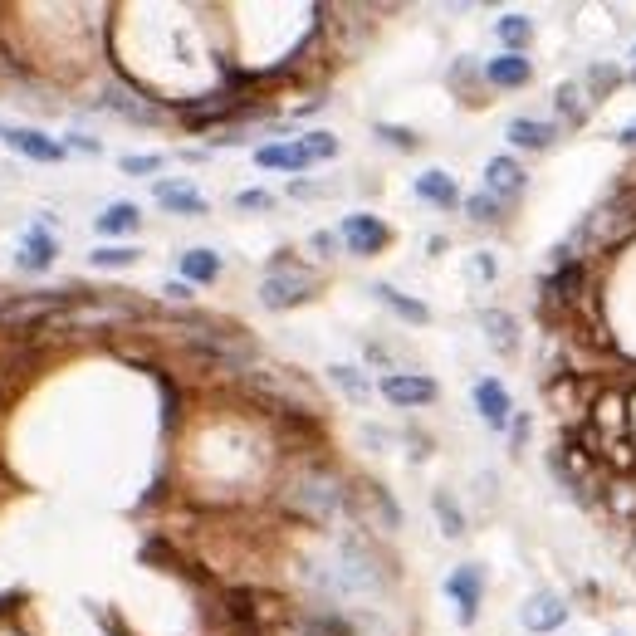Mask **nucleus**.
<instances>
[{
  "instance_id": "17",
  "label": "nucleus",
  "mask_w": 636,
  "mask_h": 636,
  "mask_svg": "<svg viewBox=\"0 0 636 636\" xmlns=\"http://www.w3.org/2000/svg\"><path fill=\"white\" fill-rule=\"evenodd\" d=\"M157 201H162L167 211H177V216H206V201L182 182H157Z\"/></svg>"
},
{
  "instance_id": "22",
  "label": "nucleus",
  "mask_w": 636,
  "mask_h": 636,
  "mask_svg": "<svg viewBox=\"0 0 636 636\" xmlns=\"http://www.w3.org/2000/svg\"><path fill=\"white\" fill-rule=\"evenodd\" d=\"M372 294H377V299H382V304H387L392 314L407 318V323H426V318H431V314H426V304H416V299H407V294H397L392 284H377Z\"/></svg>"
},
{
  "instance_id": "27",
  "label": "nucleus",
  "mask_w": 636,
  "mask_h": 636,
  "mask_svg": "<svg viewBox=\"0 0 636 636\" xmlns=\"http://www.w3.org/2000/svg\"><path fill=\"white\" fill-rule=\"evenodd\" d=\"M103 103H108L113 113H123V118H137V123H152V118H157L152 108H142V103H133V98H128L123 89H113L108 98H103Z\"/></svg>"
},
{
  "instance_id": "28",
  "label": "nucleus",
  "mask_w": 636,
  "mask_h": 636,
  "mask_svg": "<svg viewBox=\"0 0 636 636\" xmlns=\"http://www.w3.org/2000/svg\"><path fill=\"white\" fill-rule=\"evenodd\" d=\"M436 519H441V529H446L451 539L465 534V519H460V509L451 504V495H436Z\"/></svg>"
},
{
  "instance_id": "30",
  "label": "nucleus",
  "mask_w": 636,
  "mask_h": 636,
  "mask_svg": "<svg viewBox=\"0 0 636 636\" xmlns=\"http://www.w3.org/2000/svg\"><path fill=\"white\" fill-rule=\"evenodd\" d=\"M304 147L314 152V162H323V157H338V137H333V133H309V137H304Z\"/></svg>"
},
{
  "instance_id": "15",
  "label": "nucleus",
  "mask_w": 636,
  "mask_h": 636,
  "mask_svg": "<svg viewBox=\"0 0 636 636\" xmlns=\"http://www.w3.org/2000/svg\"><path fill=\"white\" fill-rule=\"evenodd\" d=\"M54 250H59V245H54V235H49L45 226H35L30 235H25V245H20L15 265H20V270H49V265H54Z\"/></svg>"
},
{
  "instance_id": "1",
  "label": "nucleus",
  "mask_w": 636,
  "mask_h": 636,
  "mask_svg": "<svg viewBox=\"0 0 636 636\" xmlns=\"http://www.w3.org/2000/svg\"><path fill=\"white\" fill-rule=\"evenodd\" d=\"M289 504H294L304 519H333V514L343 509V490H338V480H333L328 470H304V475H294V485H289Z\"/></svg>"
},
{
  "instance_id": "14",
  "label": "nucleus",
  "mask_w": 636,
  "mask_h": 636,
  "mask_svg": "<svg viewBox=\"0 0 636 636\" xmlns=\"http://www.w3.org/2000/svg\"><path fill=\"white\" fill-rule=\"evenodd\" d=\"M5 142H10L15 152L35 157V162H59V157H64V142H54V137L35 133V128H15V133H5Z\"/></svg>"
},
{
  "instance_id": "33",
  "label": "nucleus",
  "mask_w": 636,
  "mask_h": 636,
  "mask_svg": "<svg viewBox=\"0 0 636 636\" xmlns=\"http://www.w3.org/2000/svg\"><path fill=\"white\" fill-rule=\"evenodd\" d=\"M377 133L387 137V142H392V147H416V137H411L407 128H387V123H382V128H377Z\"/></svg>"
},
{
  "instance_id": "11",
  "label": "nucleus",
  "mask_w": 636,
  "mask_h": 636,
  "mask_svg": "<svg viewBox=\"0 0 636 636\" xmlns=\"http://www.w3.org/2000/svg\"><path fill=\"white\" fill-rule=\"evenodd\" d=\"M485 79H490L495 89H519V84H529V79H534V64L514 49V54H500V59H490V64H485Z\"/></svg>"
},
{
  "instance_id": "34",
  "label": "nucleus",
  "mask_w": 636,
  "mask_h": 636,
  "mask_svg": "<svg viewBox=\"0 0 636 636\" xmlns=\"http://www.w3.org/2000/svg\"><path fill=\"white\" fill-rule=\"evenodd\" d=\"M470 274H475V279H495V260H490V255H475V260H470Z\"/></svg>"
},
{
  "instance_id": "10",
  "label": "nucleus",
  "mask_w": 636,
  "mask_h": 636,
  "mask_svg": "<svg viewBox=\"0 0 636 636\" xmlns=\"http://www.w3.org/2000/svg\"><path fill=\"white\" fill-rule=\"evenodd\" d=\"M475 407H480V416H485V426H495V431H504L509 426V392H504L495 377H485V382H475Z\"/></svg>"
},
{
  "instance_id": "24",
  "label": "nucleus",
  "mask_w": 636,
  "mask_h": 636,
  "mask_svg": "<svg viewBox=\"0 0 636 636\" xmlns=\"http://www.w3.org/2000/svg\"><path fill=\"white\" fill-rule=\"evenodd\" d=\"M328 377H333V382H338V387H343L353 402H367V397H372V387H367V377L358 372V367H343V363H338V367H328Z\"/></svg>"
},
{
  "instance_id": "12",
  "label": "nucleus",
  "mask_w": 636,
  "mask_h": 636,
  "mask_svg": "<svg viewBox=\"0 0 636 636\" xmlns=\"http://www.w3.org/2000/svg\"><path fill=\"white\" fill-rule=\"evenodd\" d=\"M255 162L260 167H279V172H304L309 162H314V152L304 147V137L299 142H274V147H260L255 152Z\"/></svg>"
},
{
  "instance_id": "21",
  "label": "nucleus",
  "mask_w": 636,
  "mask_h": 636,
  "mask_svg": "<svg viewBox=\"0 0 636 636\" xmlns=\"http://www.w3.org/2000/svg\"><path fill=\"white\" fill-rule=\"evenodd\" d=\"M182 274L186 279H196V284H211V279L221 274V255H216V250H186Z\"/></svg>"
},
{
  "instance_id": "13",
  "label": "nucleus",
  "mask_w": 636,
  "mask_h": 636,
  "mask_svg": "<svg viewBox=\"0 0 636 636\" xmlns=\"http://www.w3.org/2000/svg\"><path fill=\"white\" fill-rule=\"evenodd\" d=\"M592 103H597V98H592V89L583 84V79H563L558 93H553V108H558L568 123H583V118L592 113Z\"/></svg>"
},
{
  "instance_id": "29",
  "label": "nucleus",
  "mask_w": 636,
  "mask_h": 636,
  "mask_svg": "<svg viewBox=\"0 0 636 636\" xmlns=\"http://www.w3.org/2000/svg\"><path fill=\"white\" fill-rule=\"evenodd\" d=\"M465 211H470V221H495V216H500V201H495L490 191H480V196L465 201Z\"/></svg>"
},
{
  "instance_id": "25",
  "label": "nucleus",
  "mask_w": 636,
  "mask_h": 636,
  "mask_svg": "<svg viewBox=\"0 0 636 636\" xmlns=\"http://www.w3.org/2000/svg\"><path fill=\"white\" fill-rule=\"evenodd\" d=\"M89 260H93V270H128L137 260V250H128V245H103V250H93Z\"/></svg>"
},
{
  "instance_id": "16",
  "label": "nucleus",
  "mask_w": 636,
  "mask_h": 636,
  "mask_svg": "<svg viewBox=\"0 0 636 636\" xmlns=\"http://www.w3.org/2000/svg\"><path fill=\"white\" fill-rule=\"evenodd\" d=\"M553 137H558V128L544 123V118H514V123H509V142H514V147L544 152V147H553Z\"/></svg>"
},
{
  "instance_id": "18",
  "label": "nucleus",
  "mask_w": 636,
  "mask_h": 636,
  "mask_svg": "<svg viewBox=\"0 0 636 636\" xmlns=\"http://www.w3.org/2000/svg\"><path fill=\"white\" fill-rule=\"evenodd\" d=\"M416 196L431 201V206H455V201H460V186H455V177H446V172H421V177H416Z\"/></svg>"
},
{
  "instance_id": "5",
  "label": "nucleus",
  "mask_w": 636,
  "mask_h": 636,
  "mask_svg": "<svg viewBox=\"0 0 636 636\" xmlns=\"http://www.w3.org/2000/svg\"><path fill=\"white\" fill-rule=\"evenodd\" d=\"M382 397L392 407H421V402L436 397V382L431 377H416V372H387L382 377Z\"/></svg>"
},
{
  "instance_id": "26",
  "label": "nucleus",
  "mask_w": 636,
  "mask_h": 636,
  "mask_svg": "<svg viewBox=\"0 0 636 636\" xmlns=\"http://www.w3.org/2000/svg\"><path fill=\"white\" fill-rule=\"evenodd\" d=\"M495 30H500V40L509 45V54H514V45H524V40L534 35V20H524V15H504Z\"/></svg>"
},
{
  "instance_id": "7",
  "label": "nucleus",
  "mask_w": 636,
  "mask_h": 636,
  "mask_svg": "<svg viewBox=\"0 0 636 636\" xmlns=\"http://www.w3.org/2000/svg\"><path fill=\"white\" fill-rule=\"evenodd\" d=\"M485 191H490L495 201H514V196L524 191V167H519L514 157H490V162H485Z\"/></svg>"
},
{
  "instance_id": "20",
  "label": "nucleus",
  "mask_w": 636,
  "mask_h": 636,
  "mask_svg": "<svg viewBox=\"0 0 636 636\" xmlns=\"http://www.w3.org/2000/svg\"><path fill=\"white\" fill-rule=\"evenodd\" d=\"M480 328H485V338H490L500 353H514V348H519V328H514V318L500 314V309H485V314H480Z\"/></svg>"
},
{
  "instance_id": "2",
  "label": "nucleus",
  "mask_w": 636,
  "mask_h": 636,
  "mask_svg": "<svg viewBox=\"0 0 636 636\" xmlns=\"http://www.w3.org/2000/svg\"><path fill=\"white\" fill-rule=\"evenodd\" d=\"M309 289H314V274L309 270H299V265H274V270L260 279V304H265V309H294V304L309 299Z\"/></svg>"
},
{
  "instance_id": "19",
  "label": "nucleus",
  "mask_w": 636,
  "mask_h": 636,
  "mask_svg": "<svg viewBox=\"0 0 636 636\" xmlns=\"http://www.w3.org/2000/svg\"><path fill=\"white\" fill-rule=\"evenodd\" d=\"M93 226L103 230V235H133V230L142 226V211H137L133 201H113V206H108Z\"/></svg>"
},
{
  "instance_id": "4",
  "label": "nucleus",
  "mask_w": 636,
  "mask_h": 636,
  "mask_svg": "<svg viewBox=\"0 0 636 636\" xmlns=\"http://www.w3.org/2000/svg\"><path fill=\"white\" fill-rule=\"evenodd\" d=\"M632 230H636V206H622V201L583 221V235H592L597 245H622Z\"/></svg>"
},
{
  "instance_id": "23",
  "label": "nucleus",
  "mask_w": 636,
  "mask_h": 636,
  "mask_svg": "<svg viewBox=\"0 0 636 636\" xmlns=\"http://www.w3.org/2000/svg\"><path fill=\"white\" fill-rule=\"evenodd\" d=\"M358 509H363V514H377L382 529H397V504L387 500L377 485H363V490H358Z\"/></svg>"
},
{
  "instance_id": "32",
  "label": "nucleus",
  "mask_w": 636,
  "mask_h": 636,
  "mask_svg": "<svg viewBox=\"0 0 636 636\" xmlns=\"http://www.w3.org/2000/svg\"><path fill=\"white\" fill-rule=\"evenodd\" d=\"M157 167H162L157 152H147V157H123V172H133V177H147V172H157Z\"/></svg>"
},
{
  "instance_id": "38",
  "label": "nucleus",
  "mask_w": 636,
  "mask_h": 636,
  "mask_svg": "<svg viewBox=\"0 0 636 636\" xmlns=\"http://www.w3.org/2000/svg\"><path fill=\"white\" fill-rule=\"evenodd\" d=\"M632 59H636V49H632Z\"/></svg>"
},
{
  "instance_id": "6",
  "label": "nucleus",
  "mask_w": 636,
  "mask_h": 636,
  "mask_svg": "<svg viewBox=\"0 0 636 636\" xmlns=\"http://www.w3.org/2000/svg\"><path fill=\"white\" fill-rule=\"evenodd\" d=\"M519 622H524L529 632H558V627L568 622V607H563V597H558V592H534V597L524 602Z\"/></svg>"
},
{
  "instance_id": "3",
  "label": "nucleus",
  "mask_w": 636,
  "mask_h": 636,
  "mask_svg": "<svg viewBox=\"0 0 636 636\" xmlns=\"http://www.w3.org/2000/svg\"><path fill=\"white\" fill-rule=\"evenodd\" d=\"M64 304H69L64 294H20V299L0 304V328L30 333V328H40V323H49V318L59 314Z\"/></svg>"
},
{
  "instance_id": "8",
  "label": "nucleus",
  "mask_w": 636,
  "mask_h": 636,
  "mask_svg": "<svg viewBox=\"0 0 636 636\" xmlns=\"http://www.w3.org/2000/svg\"><path fill=\"white\" fill-rule=\"evenodd\" d=\"M338 235L348 240V250H353V255H372V250H382V245H387V226H382L377 216H348Z\"/></svg>"
},
{
  "instance_id": "9",
  "label": "nucleus",
  "mask_w": 636,
  "mask_h": 636,
  "mask_svg": "<svg viewBox=\"0 0 636 636\" xmlns=\"http://www.w3.org/2000/svg\"><path fill=\"white\" fill-rule=\"evenodd\" d=\"M446 592L455 597V607H460V622H475V612H480V568H455L451 578H446Z\"/></svg>"
},
{
  "instance_id": "37",
  "label": "nucleus",
  "mask_w": 636,
  "mask_h": 636,
  "mask_svg": "<svg viewBox=\"0 0 636 636\" xmlns=\"http://www.w3.org/2000/svg\"><path fill=\"white\" fill-rule=\"evenodd\" d=\"M74 147H79V152H98V142H93V137H84V133H74Z\"/></svg>"
},
{
  "instance_id": "36",
  "label": "nucleus",
  "mask_w": 636,
  "mask_h": 636,
  "mask_svg": "<svg viewBox=\"0 0 636 636\" xmlns=\"http://www.w3.org/2000/svg\"><path fill=\"white\" fill-rule=\"evenodd\" d=\"M617 142H622V147H636V123H627V128L617 133Z\"/></svg>"
},
{
  "instance_id": "31",
  "label": "nucleus",
  "mask_w": 636,
  "mask_h": 636,
  "mask_svg": "<svg viewBox=\"0 0 636 636\" xmlns=\"http://www.w3.org/2000/svg\"><path fill=\"white\" fill-rule=\"evenodd\" d=\"M235 206H240V211H270L274 196H270V191H240V196H235Z\"/></svg>"
},
{
  "instance_id": "35",
  "label": "nucleus",
  "mask_w": 636,
  "mask_h": 636,
  "mask_svg": "<svg viewBox=\"0 0 636 636\" xmlns=\"http://www.w3.org/2000/svg\"><path fill=\"white\" fill-rule=\"evenodd\" d=\"M309 245H314L318 255H333V250H338V235H328V230H318L314 240H309Z\"/></svg>"
}]
</instances>
